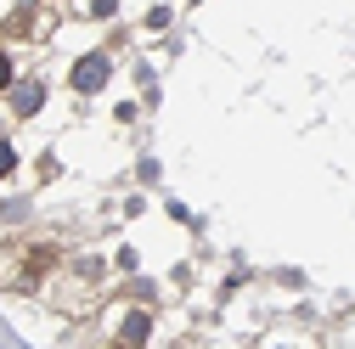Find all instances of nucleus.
Segmentation results:
<instances>
[{
  "label": "nucleus",
  "instance_id": "1",
  "mask_svg": "<svg viewBox=\"0 0 355 349\" xmlns=\"http://www.w3.org/2000/svg\"><path fill=\"white\" fill-rule=\"evenodd\" d=\"M102 79H107V62H102V57H85V62L73 68V84H79V91H96Z\"/></svg>",
  "mask_w": 355,
  "mask_h": 349
},
{
  "label": "nucleus",
  "instance_id": "2",
  "mask_svg": "<svg viewBox=\"0 0 355 349\" xmlns=\"http://www.w3.org/2000/svg\"><path fill=\"white\" fill-rule=\"evenodd\" d=\"M40 107V84H23V91H17V113H34Z\"/></svg>",
  "mask_w": 355,
  "mask_h": 349
},
{
  "label": "nucleus",
  "instance_id": "3",
  "mask_svg": "<svg viewBox=\"0 0 355 349\" xmlns=\"http://www.w3.org/2000/svg\"><path fill=\"white\" fill-rule=\"evenodd\" d=\"M12 163H17V152H12V147H0V174H12Z\"/></svg>",
  "mask_w": 355,
  "mask_h": 349
},
{
  "label": "nucleus",
  "instance_id": "4",
  "mask_svg": "<svg viewBox=\"0 0 355 349\" xmlns=\"http://www.w3.org/2000/svg\"><path fill=\"white\" fill-rule=\"evenodd\" d=\"M6 84H12V62H6V57H0V91H6Z\"/></svg>",
  "mask_w": 355,
  "mask_h": 349
}]
</instances>
